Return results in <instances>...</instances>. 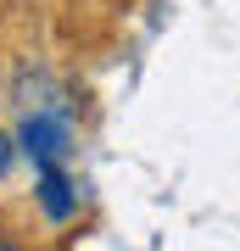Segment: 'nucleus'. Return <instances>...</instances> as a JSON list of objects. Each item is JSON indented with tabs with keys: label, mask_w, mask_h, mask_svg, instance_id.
<instances>
[{
	"label": "nucleus",
	"mask_w": 240,
	"mask_h": 251,
	"mask_svg": "<svg viewBox=\"0 0 240 251\" xmlns=\"http://www.w3.org/2000/svg\"><path fill=\"white\" fill-rule=\"evenodd\" d=\"M17 156H28L34 168H62L67 156V123H56V112H34L17 123Z\"/></svg>",
	"instance_id": "obj_1"
},
{
	"label": "nucleus",
	"mask_w": 240,
	"mask_h": 251,
	"mask_svg": "<svg viewBox=\"0 0 240 251\" xmlns=\"http://www.w3.org/2000/svg\"><path fill=\"white\" fill-rule=\"evenodd\" d=\"M34 201H39L45 224H73V212H79V190H73V179H67L62 168H45V173H39Z\"/></svg>",
	"instance_id": "obj_2"
},
{
	"label": "nucleus",
	"mask_w": 240,
	"mask_h": 251,
	"mask_svg": "<svg viewBox=\"0 0 240 251\" xmlns=\"http://www.w3.org/2000/svg\"><path fill=\"white\" fill-rule=\"evenodd\" d=\"M0 251H23V246H17V240H11V234H0Z\"/></svg>",
	"instance_id": "obj_4"
},
{
	"label": "nucleus",
	"mask_w": 240,
	"mask_h": 251,
	"mask_svg": "<svg viewBox=\"0 0 240 251\" xmlns=\"http://www.w3.org/2000/svg\"><path fill=\"white\" fill-rule=\"evenodd\" d=\"M11 162H17V134H6V128H0V179L11 173Z\"/></svg>",
	"instance_id": "obj_3"
}]
</instances>
